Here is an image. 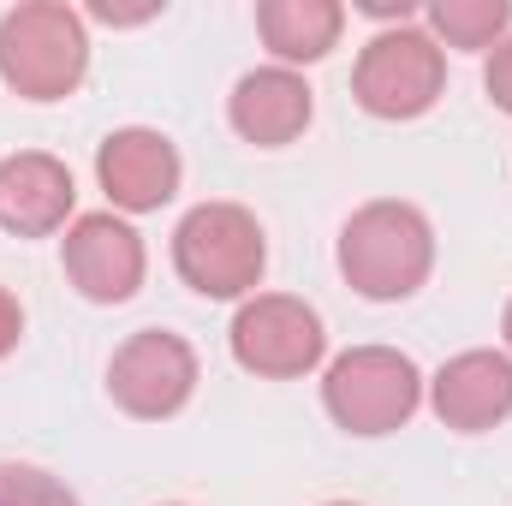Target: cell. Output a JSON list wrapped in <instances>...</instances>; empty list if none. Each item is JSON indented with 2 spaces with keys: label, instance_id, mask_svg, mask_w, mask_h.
Returning <instances> with one entry per match:
<instances>
[{
  "label": "cell",
  "instance_id": "obj_1",
  "mask_svg": "<svg viewBox=\"0 0 512 506\" xmlns=\"http://www.w3.org/2000/svg\"><path fill=\"white\" fill-rule=\"evenodd\" d=\"M429 268H435V227L417 203L376 197L352 209V221L340 227V274L370 304L411 298L429 280Z\"/></svg>",
  "mask_w": 512,
  "mask_h": 506
},
{
  "label": "cell",
  "instance_id": "obj_2",
  "mask_svg": "<svg viewBox=\"0 0 512 506\" xmlns=\"http://www.w3.org/2000/svg\"><path fill=\"white\" fill-rule=\"evenodd\" d=\"M90 72L84 12L66 0H24L0 18V84L24 102H66Z\"/></svg>",
  "mask_w": 512,
  "mask_h": 506
},
{
  "label": "cell",
  "instance_id": "obj_3",
  "mask_svg": "<svg viewBox=\"0 0 512 506\" xmlns=\"http://www.w3.org/2000/svg\"><path fill=\"white\" fill-rule=\"evenodd\" d=\"M173 268L197 298H251L268 268L262 221L239 203H197L173 227Z\"/></svg>",
  "mask_w": 512,
  "mask_h": 506
},
{
  "label": "cell",
  "instance_id": "obj_4",
  "mask_svg": "<svg viewBox=\"0 0 512 506\" xmlns=\"http://www.w3.org/2000/svg\"><path fill=\"white\" fill-rule=\"evenodd\" d=\"M423 387H429L423 370H417L399 346H352V352H340V358L328 364V376H322V405H328V417H334L346 435L376 441V435H393V429H405V423L417 417Z\"/></svg>",
  "mask_w": 512,
  "mask_h": 506
},
{
  "label": "cell",
  "instance_id": "obj_5",
  "mask_svg": "<svg viewBox=\"0 0 512 506\" xmlns=\"http://www.w3.org/2000/svg\"><path fill=\"white\" fill-rule=\"evenodd\" d=\"M441 90H447V48L417 24L376 30L352 66V96L376 120H417L441 102Z\"/></svg>",
  "mask_w": 512,
  "mask_h": 506
},
{
  "label": "cell",
  "instance_id": "obj_6",
  "mask_svg": "<svg viewBox=\"0 0 512 506\" xmlns=\"http://www.w3.org/2000/svg\"><path fill=\"white\" fill-rule=\"evenodd\" d=\"M233 364L262 381H298L310 376L328 352V328L316 316V304L292 298V292H251L227 328Z\"/></svg>",
  "mask_w": 512,
  "mask_h": 506
},
{
  "label": "cell",
  "instance_id": "obj_7",
  "mask_svg": "<svg viewBox=\"0 0 512 506\" xmlns=\"http://www.w3.org/2000/svg\"><path fill=\"white\" fill-rule=\"evenodd\" d=\"M108 393L137 423H167L197 393V352L191 340L167 328H137L126 346L108 358Z\"/></svg>",
  "mask_w": 512,
  "mask_h": 506
},
{
  "label": "cell",
  "instance_id": "obj_8",
  "mask_svg": "<svg viewBox=\"0 0 512 506\" xmlns=\"http://www.w3.org/2000/svg\"><path fill=\"white\" fill-rule=\"evenodd\" d=\"M60 262H66V280L90 298V304H126L143 286V268L149 251L137 239L126 215L102 209V215H78L60 239Z\"/></svg>",
  "mask_w": 512,
  "mask_h": 506
},
{
  "label": "cell",
  "instance_id": "obj_9",
  "mask_svg": "<svg viewBox=\"0 0 512 506\" xmlns=\"http://www.w3.org/2000/svg\"><path fill=\"white\" fill-rule=\"evenodd\" d=\"M96 179H102V191H108V203L120 215H149V209L179 197L185 161H179L167 131L120 126V131H108L102 149H96Z\"/></svg>",
  "mask_w": 512,
  "mask_h": 506
},
{
  "label": "cell",
  "instance_id": "obj_10",
  "mask_svg": "<svg viewBox=\"0 0 512 506\" xmlns=\"http://www.w3.org/2000/svg\"><path fill=\"white\" fill-rule=\"evenodd\" d=\"M78 185L72 167L48 149H18L0 161V227L18 239H48L66 233L78 215Z\"/></svg>",
  "mask_w": 512,
  "mask_h": 506
},
{
  "label": "cell",
  "instance_id": "obj_11",
  "mask_svg": "<svg viewBox=\"0 0 512 506\" xmlns=\"http://www.w3.org/2000/svg\"><path fill=\"white\" fill-rule=\"evenodd\" d=\"M429 405L459 435L501 429L512 417V358L507 352H489V346L447 358L435 370V381H429Z\"/></svg>",
  "mask_w": 512,
  "mask_h": 506
},
{
  "label": "cell",
  "instance_id": "obj_12",
  "mask_svg": "<svg viewBox=\"0 0 512 506\" xmlns=\"http://www.w3.org/2000/svg\"><path fill=\"white\" fill-rule=\"evenodd\" d=\"M310 114H316V90L304 84V72H292V66H256L245 72L239 84H233V96H227V120L233 131L256 143V149H286V143H298L304 126H310Z\"/></svg>",
  "mask_w": 512,
  "mask_h": 506
},
{
  "label": "cell",
  "instance_id": "obj_13",
  "mask_svg": "<svg viewBox=\"0 0 512 506\" xmlns=\"http://www.w3.org/2000/svg\"><path fill=\"white\" fill-rule=\"evenodd\" d=\"M346 6L340 0H262L256 6V36L274 54V66H316L340 48Z\"/></svg>",
  "mask_w": 512,
  "mask_h": 506
},
{
  "label": "cell",
  "instance_id": "obj_14",
  "mask_svg": "<svg viewBox=\"0 0 512 506\" xmlns=\"http://www.w3.org/2000/svg\"><path fill=\"white\" fill-rule=\"evenodd\" d=\"M423 18H429V36H435V42L465 48V54L501 48L512 36V6L507 0H435Z\"/></svg>",
  "mask_w": 512,
  "mask_h": 506
},
{
  "label": "cell",
  "instance_id": "obj_15",
  "mask_svg": "<svg viewBox=\"0 0 512 506\" xmlns=\"http://www.w3.org/2000/svg\"><path fill=\"white\" fill-rule=\"evenodd\" d=\"M0 506H84L42 465H0Z\"/></svg>",
  "mask_w": 512,
  "mask_h": 506
},
{
  "label": "cell",
  "instance_id": "obj_16",
  "mask_svg": "<svg viewBox=\"0 0 512 506\" xmlns=\"http://www.w3.org/2000/svg\"><path fill=\"white\" fill-rule=\"evenodd\" d=\"M483 90H489V102L512 114V36L501 48H489V66H483Z\"/></svg>",
  "mask_w": 512,
  "mask_h": 506
},
{
  "label": "cell",
  "instance_id": "obj_17",
  "mask_svg": "<svg viewBox=\"0 0 512 506\" xmlns=\"http://www.w3.org/2000/svg\"><path fill=\"white\" fill-rule=\"evenodd\" d=\"M18 340H24V310H18V298L0 286V358H12Z\"/></svg>",
  "mask_w": 512,
  "mask_h": 506
},
{
  "label": "cell",
  "instance_id": "obj_18",
  "mask_svg": "<svg viewBox=\"0 0 512 506\" xmlns=\"http://www.w3.org/2000/svg\"><path fill=\"white\" fill-rule=\"evenodd\" d=\"M501 334H507V358H512V298H507V310H501Z\"/></svg>",
  "mask_w": 512,
  "mask_h": 506
},
{
  "label": "cell",
  "instance_id": "obj_19",
  "mask_svg": "<svg viewBox=\"0 0 512 506\" xmlns=\"http://www.w3.org/2000/svg\"><path fill=\"white\" fill-rule=\"evenodd\" d=\"M328 506H358V501H328Z\"/></svg>",
  "mask_w": 512,
  "mask_h": 506
}]
</instances>
